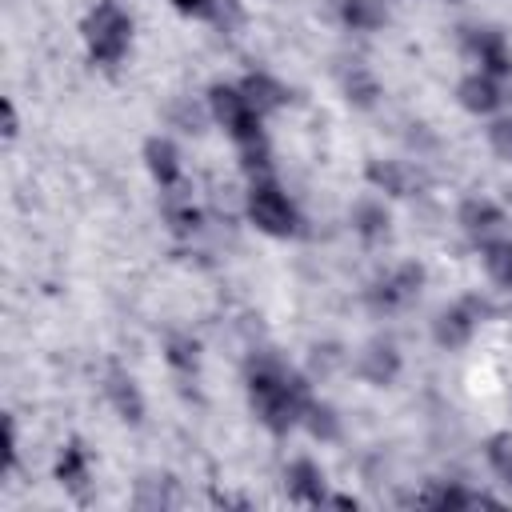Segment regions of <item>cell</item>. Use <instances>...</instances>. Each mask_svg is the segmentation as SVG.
Listing matches in <instances>:
<instances>
[{
	"label": "cell",
	"instance_id": "21",
	"mask_svg": "<svg viewBox=\"0 0 512 512\" xmlns=\"http://www.w3.org/2000/svg\"><path fill=\"white\" fill-rule=\"evenodd\" d=\"M344 92H348V100H352V104L372 108V104H376V96H380V84H376V76H372L364 64H352V68L344 72Z\"/></svg>",
	"mask_w": 512,
	"mask_h": 512
},
{
	"label": "cell",
	"instance_id": "15",
	"mask_svg": "<svg viewBox=\"0 0 512 512\" xmlns=\"http://www.w3.org/2000/svg\"><path fill=\"white\" fill-rule=\"evenodd\" d=\"M240 88H244L248 104H252L260 116H268V112H276V108L288 104V88H284L276 76H268V72H248V76L240 80Z\"/></svg>",
	"mask_w": 512,
	"mask_h": 512
},
{
	"label": "cell",
	"instance_id": "2",
	"mask_svg": "<svg viewBox=\"0 0 512 512\" xmlns=\"http://www.w3.org/2000/svg\"><path fill=\"white\" fill-rule=\"evenodd\" d=\"M84 48L88 60L100 68H112L132 48V16L120 0H96V8L84 16Z\"/></svg>",
	"mask_w": 512,
	"mask_h": 512
},
{
	"label": "cell",
	"instance_id": "5",
	"mask_svg": "<svg viewBox=\"0 0 512 512\" xmlns=\"http://www.w3.org/2000/svg\"><path fill=\"white\" fill-rule=\"evenodd\" d=\"M484 304L476 300V296H468V300H456V304H448L436 320H432V336H436V344L440 348H464L472 336H476V324L484 320Z\"/></svg>",
	"mask_w": 512,
	"mask_h": 512
},
{
	"label": "cell",
	"instance_id": "16",
	"mask_svg": "<svg viewBox=\"0 0 512 512\" xmlns=\"http://www.w3.org/2000/svg\"><path fill=\"white\" fill-rule=\"evenodd\" d=\"M336 16L352 28V32H380L388 24V4L384 0H332Z\"/></svg>",
	"mask_w": 512,
	"mask_h": 512
},
{
	"label": "cell",
	"instance_id": "4",
	"mask_svg": "<svg viewBox=\"0 0 512 512\" xmlns=\"http://www.w3.org/2000/svg\"><path fill=\"white\" fill-rule=\"evenodd\" d=\"M208 112L232 136L236 148H248V144H260L264 140V128H260L264 116L248 104V96H244L240 84H212L208 88Z\"/></svg>",
	"mask_w": 512,
	"mask_h": 512
},
{
	"label": "cell",
	"instance_id": "12",
	"mask_svg": "<svg viewBox=\"0 0 512 512\" xmlns=\"http://www.w3.org/2000/svg\"><path fill=\"white\" fill-rule=\"evenodd\" d=\"M104 396H108L112 412H116L124 424H140V420H144V396H140L136 380H132L124 368H108V376H104Z\"/></svg>",
	"mask_w": 512,
	"mask_h": 512
},
{
	"label": "cell",
	"instance_id": "7",
	"mask_svg": "<svg viewBox=\"0 0 512 512\" xmlns=\"http://www.w3.org/2000/svg\"><path fill=\"white\" fill-rule=\"evenodd\" d=\"M464 48L480 64V72H488L496 80L512 76V48H508L504 32H496V28H464Z\"/></svg>",
	"mask_w": 512,
	"mask_h": 512
},
{
	"label": "cell",
	"instance_id": "3",
	"mask_svg": "<svg viewBox=\"0 0 512 512\" xmlns=\"http://www.w3.org/2000/svg\"><path fill=\"white\" fill-rule=\"evenodd\" d=\"M244 212H248V220H252L264 236H276V240H288V236H296V228H300V212H296L292 196H288L272 176H256V180L248 184Z\"/></svg>",
	"mask_w": 512,
	"mask_h": 512
},
{
	"label": "cell",
	"instance_id": "17",
	"mask_svg": "<svg viewBox=\"0 0 512 512\" xmlns=\"http://www.w3.org/2000/svg\"><path fill=\"white\" fill-rule=\"evenodd\" d=\"M368 184L376 192H388V196H412V168L400 164V160H368L364 168Z\"/></svg>",
	"mask_w": 512,
	"mask_h": 512
},
{
	"label": "cell",
	"instance_id": "26",
	"mask_svg": "<svg viewBox=\"0 0 512 512\" xmlns=\"http://www.w3.org/2000/svg\"><path fill=\"white\" fill-rule=\"evenodd\" d=\"M488 144H492V152H496L500 160L512 164V116L492 120V128H488Z\"/></svg>",
	"mask_w": 512,
	"mask_h": 512
},
{
	"label": "cell",
	"instance_id": "13",
	"mask_svg": "<svg viewBox=\"0 0 512 512\" xmlns=\"http://www.w3.org/2000/svg\"><path fill=\"white\" fill-rule=\"evenodd\" d=\"M144 168L164 192H172L180 184V152H176V144L168 136H148L144 140Z\"/></svg>",
	"mask_w": 512,
	"mask_h": 512
},
{
	"label": "cell",
	"instance_id": "8",
	"mask_svg": "<svg viewBox=\"0 0 512 512\" xmlns=\"http://www.w3.org/2000/svg\"><path fill=\"white\" fill-rule=\"evenodd\" d=\"M456 220H460L464 236H468V240H476V244H488V240L504 236V224H508L504 208H500L496 200H488V196H468V200L460 204Z\"/></svg>",
	"mask_w": 512,
	"mask_h": 512
},
{
	"label": "cell",
	"instance_id": "11",
	"mask_svg": "<svg viewBox=\"0 0 512 512\" xmlns=\"http://www.w3.org/2000/svg\"><path fill=\"white\" fill-rule=\"evenodd\" d=\"M456 100H460V108L464 112H472V116H488V112H496L500 108V80L496 76H488V72H468L460 84H456Z\"/></svg>",
	"mask_w": 512,
	"mask_h": 512
},
{
	"label": "cell",
	"instance_id": "10",
	"mask_svg": "<svg viewBox=\"0 0 512 512\" xmlns=\"http://www.w3.org/2000/svg\"><path fill=\"white\" fill-rule=\"evenodd\" d=\"M284 484H288V496H292L296 504H328L324 472H320V464H312L308 456H296V460L284 468Z\"/></svg>",
	"mask_w": 512,
	"mask_h": 512
},
{
	"label": "cell",
	"instance_id": "19",
	"mask_svg": "<svg viewBox=\"0 0 512 512\" xmlns=\"http://www.w3.org/2000/svg\"><path fill=\"white\" fill-rule=\"evenodd\" d=\"M300 424H304V428H308V436H312V440H320V444L340 440V416H336V408H332V404H324V400H308V404H304Z\"/></svg>",
	"mask_w": 512,
	"mask_h": 512
},
{
	"label": "cell",
	"instance_id": "28",
	"mask_svg": "<svg viewBox=\"0 0 512 512\" xmlns=\"http://www.w3.org/2000/svg\"><path fill=\"white\" fill-rule=\"evenodd\" d=\"M180 16H212L216 12V0H168Z\"/></svg>",
	"mask_w": 512,
	"mask_h": 512
},
{
	"label": "cell",
	"instance_id": "29",
	"mask_svg": "<svg viewBox=\"0 0 512 512\" xmlns=\"http://www.w3.org/2000/svg\"><path fill=\"white\" fill-rule=\"evenodd\" d=\"M0 116H4V140H16L20 136V116H16V104L8 96L0 100Z\"/></svg>",
	"mask_w": 512,
	"mask_h": 512
},
{
	"label": "cell",
	"instance_id": "1",
	"mask_svg": "<svg viewBox=\"0 0 512 512\" xmlns=\"http://www.w3.org/2000/svg\"><path fill=\"white\" fill-rule=\"evenodd\" d=\"M308 400H312V396H308L304 380H300L292 368H284V364L272 360V356L252 360V368H248V404H252L256 420H260L268 432L280 436V432L296 428Z\"/></svg>",
	"mask_w": 512,
	"mask_h": 512
},
{
	"label": "cell",
	"instance_id": "23",
	"mask_svg": "<svg viewBox=\"0 0 512 512\" xmlns=\"http://www.w3.org/2000/svg\"><path fill=\"white\" fill-rule=\"evenodd\" d=\"M164 220L172 224V232L188 236V232L200 228V208H196L192 200H176V196H168V200H164Z\"/></svg>",
	"mask_w": 512,
	"mask_h": 512
},
{
	"label": "cell",
	"instance_id": "6",
	"mask_svg": "<svg viewBox=\"0 0 512 512\" xmlns=\"http://www.w3.org/2000/svg\"><path fill=\"white\" fill-rule=\"evenodd\" d=\"M420 288H424V268L408 260V264H396L392 272H384V276L372 284L368 300H372L376 308L392 312V308H404V304H412V300L420 296Z\"/></svg>",
	"mask_w": 512,
	"mask_h": 512
},
{
	"label": "cell",
	"instance_id": "25",
	"mask_svg": "<svg viewBox=\"0 0 512 512\" xmlns=\"http://www.w3.org/2000/svg\"><path fill=\"white\" fill-rule=\"evenodd\" d=\"M488 464H492V472L512 488V436H492L488 440Z\"/></svg>",
	"mask_w": 512,
	"mask_h": 512
},
{
	"label": "cell",
	"instance_id": "14",
	"mask_svg": "<svg viewBox=\"0 0 512 512\" xmlns=\"http://www.w3.org/2000/svg\"><path fill=\"white\" fill-rule=\"evenodd\" d=\"M88 476H92V468H88L84 444H80V440H68V444L60 448V456H56V484H60L64 492H72L76 500H84Z\"/></svg>",
	"mask_w": 512,
	"mask_h": 512
},
{
	"label": "cell",
	"instance_id": "9",
	"mask_svg": "<svg viewBox=\"0 0 512 512\" xmlns=\"http://www.w3.org/2000/svg\"><path fill=\"white\" fill-rule=\"evenodd\" d=\"M356 372H360V380L372 384V388L392 384L396 372H400V352H396V344H388V340L364 344V352L356 356Z\"/></svg>",
	"mask_w": 512,
	"mask_h": 512
},
{
	"label": "cell",
	"instance_id": "27",
	"mask_svg": "<svg viewBox=\"0 0 512 512\" xmlns=\"http://www.w3.org/2000/svg\"><path fill=\"white\" fill-rule=\"evenodd\" d=\"M16 420L12 416H4V472H12L16 468Z\"/></svg>",
	"mask_w": 512,
	"mask_h": 512
},
{
	"label": "cell",
	"instance_id": "18",
	"mask_svg": "<svg viewBox=\"0 0 512 512\" xmlns=\"http://www.w3.org/2000/svg\"><path fill=\"white\" fill-rule=\"evenodd\" d=\"M480 264L496 288H512V236H496L480 244Z\"/></svg>",
	"mask_w": 512,
	"mask_h": 512
},
{
	"label": "cell",
	"instance_id": "24",
	"mask_svg": "<svg viewBox=\"0 0 512 512\" xmlns=\"http://www.w3.org/2000/svg\"><path fill=\"white\" fill-rule=\"evenodd\" d=\"M420 500L432 504V508H476V504H492V500L472 496V492H464V488H456V484H448V488H432V492H424Z\"/></svg>",
	"mask_w": 512,
	"mask_h": 512
},
{
	"label": "cell",
	"instance_id": "20",
	"mask_svg": "<svg viewBox=\"0 0 512 512\" xmlns=\"http://www.w3.org/2000/svg\"><path fill=\"white\" fill-rule=\"evenodd\" d=\"M388 208L380 204V200H360L356 208H352V228L372 244V240H384L388 236Z\"/></svg>",
	"mask_w": 512,
	"mask_h": 512
},
{
	"label": "cell",
	"instance_id": "22",
	"mask_svg": "<svg viewBox=\"0 0 512 512\" xmlns=\"http://www.w3.org/2000/svg\"><path fill=\"white\" fill-rule=\"evenodd\" d=\"M164 360H168L176 372H196V368H200V344H196L192 336H184V332H172V336L164 340Z\"/></svg>",
	"mask_w": 512,
	"mask_h": 512
}]
</instances>
